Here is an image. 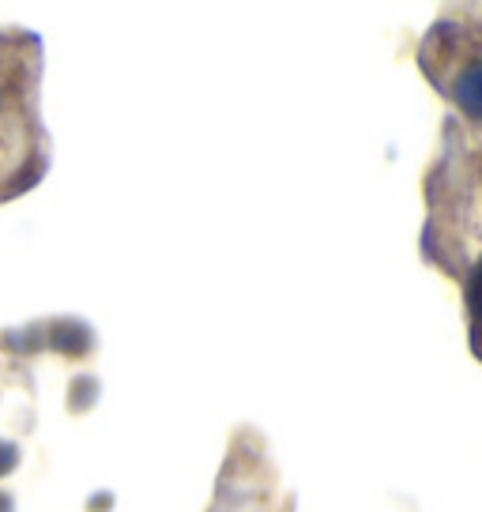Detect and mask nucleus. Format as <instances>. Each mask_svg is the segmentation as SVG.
Wrapping results in <instances>:
<instances>
[{"mask_svg": "<svg viewBox=\"0 0 482 512\" xmlns=\"http://www.w3.org/2000/svg\"><path fill=\"white\" fill-rule=\"evenodd\" d=\"M452 98L467 117H479L482 121V61L467 64L460 72V80L452 83Z\"/></svg>", "mask_w": 482, "mask_h": 512, "instance_id": "f257e3e1", "label": "nucleus"}, {"mask_svg": "<svg viewBox=\"0 0 482 512\" xmlns=\"http://www.w3.org/2000/svg\"><path fill=\"white\" fill-rule=\"evenodd\" d=\"M467 309H471V317L482 324V260L471 268V275H467Z\"/></svg>", "mask_w": 482, "mask_h": 512, "instance_id": "f03ea898", "label": "nucleus"}, {"mask_svg": "<svg viewBox=\"0 0 482 512\" xmlns=\"http://www.w3.org/2000/svg\"><path fill=\"white\" fill-rule=\"evenodd\" d=\"M19 460V452L12 445H4V441H0V475H8V471H12V464H16Z\"/></svg>", "mask_w": 482, "mask_h": 512, "instance_id": "7ed1b4c3", "label": "nucleus"}]
</instances>
